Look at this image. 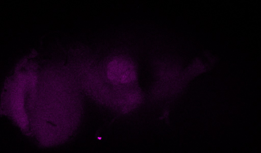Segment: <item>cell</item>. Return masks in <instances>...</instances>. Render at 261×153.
Masks as SVG:
<instances>
[{
    "label": "cell",
    "instance_id": "obj_1",
    "mask_svg": "<svg viewBox=\"0 0 261 153\" xmlns=\"http://www.w3.org/2000/svg\"><path fill=\"white\" fill-rule=\"evenodd\" d=\"M106 74L112 85H136V68L134 62L130 60L121 58H113L107 65Z\"/></svg>",
    "mask_w": 261,
    "mask_h": 153
}]
</instances>
